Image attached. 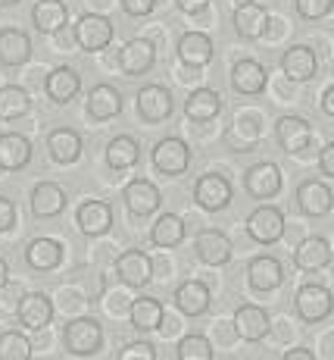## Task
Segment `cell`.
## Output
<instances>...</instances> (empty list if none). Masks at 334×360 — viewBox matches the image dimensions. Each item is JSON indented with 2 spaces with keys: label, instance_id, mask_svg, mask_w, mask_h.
<instances>
[{
  "label": "cell",
  "instance_id": "43",
  "mask_svg": "<svg viewBox=\"0 0 334 360\" xmlns=\"http://www.w3.org/2000/svg\"><path fill=\"white\" fill-rule=\"evenodd\" d=\"M153 6H156V0H122V10L128 16H150Z\"/></svg>",
  "mask_w": 334,
  "mask_h": 360
},
{
  "label": "cell",
  "instance_id": "38",
  "mask_svg": "<svg viewBox=\"0 0 334 360\" xmlns=\"http://www.w3.org/2000/svg\"><path fill=\"white\" fill-rule=\"evenodd\" d=\"M32 345L22 332H4L0 335V360H29Z\"/></svg>",
  "mask_w": 334,
  "mask_h": 360
},
{
  "label": "cell",
  "instance_id": "20",
  "mask_svg": "<svg viewBox=\"0 0 334 360\" xmlns=\"http://www.w3.org/2000/svg\"><path fill=\"white\" fill-rule=\"evenodd\" d=\"M75 223L85 235H103L113 226V207L107 200H85L75 213Z\"/></svg>",
  "mask_w": 334,
  "mask_h": 360
},
{
  "label": "cell",
  "instance_id": "27",
  "mask_svg": "<svg viewBox=\"0 0 334 360\" xmlns=\"http://www.w3.org/2000/svg\"><path fill=\"white\" fill-rule=\"evenodd\" d=\"M232 85L241 94H260L266 88V66L256 60H238L232 66Z\"/></svg>",
  "mask_w": 334,
  "mask_h": 360
},
{
  "label": "cell",
  "instance_id": "37",
  "mask_svg": "<svg viewBox=\"0 0 334 360\" xmlns=\"http://www.w3.org/2000/svg\"><path fill=\"white\" fill-rule=\"evenodd\" d=\"M163 323V304L156 297H138L131 304V326L141 329V332H150V329H159Z\"/></svg>",
  "mask_w": 334,
  "mask_h": 360
},
{
  "label": "cell",
  "instance_id": "16",
  "mask_svg": "<svg viewBox=\"0 0 334 360\" xmlns=\"http://www.w3.org/2000/svg\"><path fill=\"white\" fill-rule=\"evenodd\" d=\"M297 204H300L306 217H325V213H331L334 198L325 182L309 179V182H300V188H297Z\"/></svg>",
  "mask_w": 334,
  "mask_h": 360
},
{
  "label": "cell",
  "instance_id": "18",
  "mask_svg": "<svg viewBox=\"0 0 334 360\" xmlns=\"http://www.w3.org/2000/svg\"><path fill=\"white\" fill-rule=\"evenodd\" d=\"M247 282L253 292H272L284 282V269L275 257H253L247 266Z\"/></svg>",
  "mask_w": 334,
  "mask_h": 360
},
{
  "label": "cell",
  "instance_id": "44",
  "mask_svg": "<svg viewBox=\"0 0 334 360\" xmlns=\"http://www.w3.org/2000/svg\"><path fill=\"white\" fill-rule=\"evenodd\" d=\"M319 166H322V176H334V144H325L322 154H319Z\"/></svg>",
  "mask_w": 334,
  "mask_h": 360
},
{
  "label": "cell",
  "instance_id": "12",
  "mask_svg": "<svg viewBox=\"0 0 334 360\" xmlns=\"http://www.w3.org/2000/svg\"><path fill=\"white\" fill-rule=\"evenodd\" d=\"M194 251H197V257L203 263H210V266H225L228 260H232V241H228V235H222L219 229H203L197 235V241H194Z\"/></svg>",
  "mask_w": 334,
  "mask_h": 360
},
{
  "label": "cell",
  "instance_id": "47",
  "mask_svg": "<svg viewBox=\"0 0 334 360\" xmlns=\"http://www.w3.org/2000/svg\"><path fill=\"white\" fill-rule=\"evenodd\" d=\"M284 360H312V354L306 348H294V351H288V354H284Z\"/></svg>",
  "mask_w": 334,
  "mask_h": 360
},
{
  "label": "cell",
  "instance_id": "6",
  "mask_svg": "<svg viewBox=\"0 0 334 360\" xmlns=\"http://www.w3.org/2000/svg\"><path fill=\"white\" fill-rule=\"evenodd\" d=\"M113 22L100 13H85V16L75 22V41H79L85 51H103V47L113 41Z\"/></svg>",
  "mask_w": 334,
  "mask_h": 360
},
{
  "label": "cell",
  "instance_id": "3",
  "mask_svg": "<svg viewBox=\"0 0 334 360\" xmlns=\"http://www.w3.org/2000/svg\"><path fill=\"white\" fill-rule=\"evenodd\" d=\"M247 232L253 241L260 245H275L278 238L284 235V213L278 207H256L253 213L247 217Z\"/></svg>",
  "mask_w": 334,
  "mask_h": 360
},
{
  "label": "cell",
  "instance_id": "9",
  "mask_svg": "<svg viewBox=\"0 0 334 360\" xmlns=\"http://www.w3.org/2000/svg\"><path fill=\"white\" fill-rule=\"evenodd\" d=\"M16 316H19V323H22L25 329L38 332V329L51 326V320H53V304H51V297H47L44 292H32V295H25L22 301H19Z\"/></svg>",
  "mask_w": 334,
  "mask_h": 360
},
{
  "label": "cell",
  "instance_id": "15",
  "mask_svg": "<svg viewBox=\"0 0 334 360\" xmlns=\"http://www.w3.org/2000/svg\"><path fill=\"white\" fill-rule=\"evenodd\" d=\"M125 204H128V210L135 213V217H150L153 210H159V204H163V195H159V188L147 179H135V182L125 185Z\"/></svg>",
  "mask_w": 334,
  "mask_h": 360
},
{
  "label": "cell",
  "instance_id": "48",
  "mask_svg": "<svg viewBox=\"0 0 334 360\" xmlns=\"http://www.w3.org/2000/svg\"><path fill=\"white\" fill-rule=\"evenodd\" d=\"M6 279H10V266H6V260L0 257V288L6 285Z\"/></svg>",
  "mask_w": 334,
  "mask_h": 360
},
{
  "label": "cell",
  "instance_id": "22",
  "mask_svg": "<svg viewBox=\"0 0 334 360\" xmlns=\"http://www.w3.org/2000/svg\"><path fill=\"white\" fill-rule=\"evenodd\" d=\"M79 88H81V79L72 66H57L44 82V91L53 103H69L79 94Z\"/></svg>",
  "mask_w": 334,
  "mask_h": 360
},
{
  "label": "cell",
  "instance_id": "33",
  "mask_svg": "<svg viewBox=\"0 0 334 360\" xmlns=\"http://www.w3.org/2000/svg\"><path fill=\"white\" fill-rule=\"evenodd\" d=\"M219 110H222V98L213 88H197L185 103L187 120H194V122H210L219 116Z\"/></svg>",
  "mask_w": 334,
  "mask_h": 360
},
{
  "label": "cell",
  "instance_id": "35",
  "mask_svg": "<svg viewBox=\"0 0 334 360\" xmlns=\"http://www.w3.org/2000/svg\"><path fill=\"white\" fill-rule=\"evenodd\" d=\"M29 110H32V98H29V91H25V88H19V85L0 88V120H4V122L22 120Z\"/></svg>",
  "mask_w": 334,
  "mask_h": 360
},
{
  "label": "cell",
  "instance_id": "5",
  "mask_svg": "<svg viewBox=\"0 0 334 360\" xmlns=\"http://www.w3.org/2000/svg\"><path fill=\"white\" fill-rule=\"evenodd\" d=\"M297 304V314H300V320L306 323H322L331 316V307H334V297L325 285H303L300 292L294 297Z\"/></svg>",
  "mask_w": 334,
  "mask_h": 360
},
{
  "label": "cell",
  "instance_id": "13",
  "mask_svg": "<svg viewBox=\"0 0 334 360\" xmlns=\"http://www.w3.org/2000/svg\"><path fill=\"white\" fill-rule=\"evenodd\" d=\"M116 276H119L125 285L144 288L153 279V263L147 254H141V251H125V254H119V260H116Z\"/></svg>",
  "mask_w": 334,
  "mask_h": 360
},
{
  "label": "cell",
  "instance_id": "36",
  "mask_svg": "<svg viewBox=\"0 0 334 360\" xmlns=\"http://www.w3.org/2000/svg\"><path fill=\"white\" fill-rule=\"evenodd\" d=\"M138 157H141V144L128 135H119L107 144V163L113 169H128V166L138 163Z\"/></svg>",
  "mask_w": 334,
  "mask_h": 360
},
{
  "label": "cell",
  "instance_id": "42",
  "mask_svg": "<svg viewBox=\"0 0 334 360\" xmlns=\"http://www.w3.org/2000/svg\"><path fill=\"white\" fill-rule=\"evenodd\" d=\"M16 226V204L10 198H0V232H10Z\"/></svg>",
  "mask_w": 334,
  "mask_h": 360
},
{
  "label": "cell",
  "instance_id": "30",
  "mask_svg": "<svg viewBox=\"0 0 334 360\" xmlns=\"http://www.w3.org/2000/svg\"><path fill=\"white\" fill-rule=\"evenodd\" d=\"M25 263H29L32 269H57L62 263V245L53 238H34L29 241V248H25Z\"/></svg>",
  "mask_w": 334,
  "mask_h": 360
},
{
  "label": "cell",
  "instance_id": "2",
  "mask_svg": "<svg viewBox=\"0 0 334 360\" xmlns=\"http://www.w3.org/2000/svg\"><path fill=\"white\" fill-rule=\"evenodd\" d=\"M153 166L163 176H182L191 166V148L182 138H163V141L153 144Z\"/></svg>",
  "mask_w": 334,
  "mask_h": 360
},
{
  "label": "cell",
  "instance_id": "14",
  "mask_svg": "<svg viewBox=\"0 0 334 360\" xmlns=\"http://www.w3.org/2000/svg\"><path fill=\"white\" fill-rule=\"evenodd\" d=\"M269 326H272L269 314L262 307H256V304H241L238 314H234V332H238L243 342H260V338H266Z\"/></svg>",
  "mask_w": 334,
  "mask_h": 360
},
{
  "label": "cell",
  "instance_id": "40",
  "mask_svg": "<svg viewBox=\"0 0 334 360\" xmlns=\"http://www.w3.org/2000/svg\"><path fill=\"white\" fill-rule=\"evenodd\" d=\"M297 4V13H300L303 19H322L331 13L334 0H294Z\"/></svg>",
  "mask_w": 334,
  "mask_h": 360
},
{
  "label": "cell",
  "instance_id": "21",
  "mask_svg": "<svg viewBox=\"0 0 334 360\" xmlns=\"http://www.w3.org/2000/svg\"><path fill=\"white\" fill-rule=\"evenodd\" d=\"M153 60H156V51L147 38H131L119 51V66L128 75H144L153 66Z\"/></svg>",
  "mask_w": 334,
  "mask_h": 360
},
{
  "label": "cell",
  "instance_id": "19",
  "mask_svg": "<svg viewBox=\"0 0 334 360\" xmlns=\"http://www.w3.org/2000/svg\"><path fill=\"white\" fill-rule=\"evenodd\" d=\"M32 160V141L25 135H19V131H6V135H0V169H22V166H29Z\"/></svg>",
  "mask_w": 334,
  "mask_h": 360
},
{
  "label": "cell",
  "instance_id": "11",
  "mask_svg": "<svg viewBox=\"0 0 334 360\" xmlns=\"http://www.w3.org/2000/svg\"><path fill=\"white\" fill-rule=\"evenodd\" d=\"M281 69L290 82H312L316 79V69H319V60H316V51L306 44H294L284 51L281 57Z\"/></svg>",
  "mask_w": 334,
  "mask_h": 360
},
{
  "label": "cell",
  "instance_id": "24",
  "mask_svg": "<svg viewBox=\"0 0 334 360\" xmlns=\"http://www.w3.org/2000/svg\"><path fill=\"white\" fill-rule=\"evenodd\" d=\"M32 57V41L19 29H4L0 32V63L4 66H22Z\"/></svg>",
  "mask_w": 334,
  "mask_h": 360
},
{
  "label": "cell",
  "instance_id": "23",
  "mask_svg": "<svg viewBox=\"0 0 334 360\" xmlns=\"http://www.w3.org/2000/svg\"><path fill=\"white\" fill-rule=\"evenodd\" d=\"M269 29V10L262 4H241L234 10V32L241 38H260Z\"/></svg>",
  "mask_w": 334,
  "mask_h": 360
},
{
  "label": "cell",
  "instance_id": "17",
  "mask_svg": "<svg viewBox=\"0 0 334 360\" xmlns=\"http://www.w3.org/2000/svg\"><path fill=\"white\" fill-rule=\"evenodd\" d=\"M32 213L34 217H41V219H53V217H60L62 210H66V191L60 188V185H53V182H38L32 188Z\"/></svg>",
  "mask_w": 334,
  "mask_h": 360
},
{
  "label": "cell",
  "instance_id": "26",
  "mask_svg": "<svg viewBox=\"0 0 334 360\" xmlns=\"http://www.w3.org/2000/svg\"><path fill=\"white\" fill-rule=\"evenodd\" d=\"M88 113L91 120H113L122 113V94L113 85H94L88 94Z\"/></svg>",
  "mask_w": 334,
  "mask_h": 360
},
{
  "label": "cell",
  "instance_id": "46",
  "mask_svg": "<svg viewBox=\"0 0 334 360\" xmlns=\"http://www.w3.org/2000/svg\"><path fill=\"white\" fill-rule=\"evenodd\" d=\"M322 113L325 116H334V88H325V94H322Z\"/></svg>",
  "mask_w": 334,
  "mask_h": 360
},
{
  "label": "cell",
  "instance_id": "34",
  "mask_svg": "<svg viewBox=\"0 0 334 360\" xmlns=\"http://www.w3.org/2000/svg\"><path fill=\"white\" fill-rule=\"evenodd\" d=\"M150 241L156 248H175L185 241V219L175 213H163V217L153 223L150 229Z\"/></svg>",
  "mask_w": 334,
  "mask_h": 360
},
{
  "label": "cell",
  "instance_id": "31",
  "mask_svg": "<svg viewBox=\"0 0 334 360\" xmlns=\"http://www.w3.org/2000/svg\"><path fill=\"white\" fill-rule=\"evenodd\" d=\"M66 19H69V13H66V4H62V0H38L32 10L34 29L44 32V34L60 32L62 25H66Z\"/></svg>",
  "mask_w": 334,
  "mask_h": 360
},
{
  "label": "cell",
  "instance_id": "7",
  "mask_svg": "<svg viewBox=\"0 0 334 360\" xmlns=\"http://www.w3.org/2000/svg\"><path fill=\"white\" fill-rule=\"evenodd\" d=\"M275 138L284 148V154H303L312 144V126L300 116H281L275 122Z\"/></svg>",
  "mask_w": 334,
  "mask_h": 360
},
{
  "label": "cell",
  "instance_id": "1",
  "mask_svg": "<svg viewBox=\"0 0 334 360\" xmlns=\"http://www.w3.org/2000/svg\"><path fill=\"white\" fill-rule=\"evenodd\" d=\"M103 345V329L100 323L85 316V320H72L66 326V348L72 351L75 357H91L100 351Z\"/></svg>",
  "mask_w": 334,
  "mask_h": 360
},
{
  "label": "cell",
  "instance_id": "45",
  "mask_svg": "<svg viewBox=\"0 0 334 360\" xmlns=\"http://www.w3.org/2000/svg\"><path fill=\"white\" fill-rule=\"evenodd\" d=\"M206 6H210V0H178V10L187 13V16H197V13H203Z\"/></svg>",
  "mask_w": 334,
  "mask_h": 360
},
{
  "label": "cell",
  "instance_id": "25",
  "mask_svg": "<svg viewBox=\"0 0 334 360\" xmlns=\"http://www.w3.org/2000/svg\"><path fill=\"white\" fill-rule=\"evenodd\" d=\"M178 60L191 69H200L213 60V41L206 38L203 32H187L182 41H178Z\"/></svg>",
  "mask_w": 334,
  "mask_h": 360
},
{
  "label": "cell",
  "instance_id": "49",
  "mask_svg": "<svg viewBox=\"0 0 334 360\" xmlns=\"http://www.w3.org/2000/svg\"><path fill=\"white\" fill-rule=\"evenodd\" d=\"M19 0H0V6H16Z\"/></svg>",
  "mask_w": 334,
  "mask_h": 360
},
{
  "label": "cell",
  "instance_id": "39",
  "mask_svg": "<svg viewBox=\"0 0 334 360\" xmlns=\"http://www.w3.org/2000/svg\"><path fill=\"white\" fill-rule=\"evenodd\" d=\"M178 360H213V345L203 335H185L178 342Z\"/></svg>",
  "mask_w": 334,
  "mask_h": 360
},
{
  "label": "cell",
  "instance_id": "4",
  "mask_svg": "<svg viewBox=\"0 0 334 360\" xmlns=\"http://www.w3.org/2000/svg\"><path fill=\"white\" fill-rule=\"evenodd\" d=\"M194 200H197L203 210L219 213L232 204V185H228L225 176H215V172H206V176L197 179L194 185Z\"/></svg>",
  "mask_w": 334,
  "mask_h": 360
},
{
  "label": "cell",
  "instance_id": "29",
  "mask_svg": "<svg viewBox=\"0 0 334 360\" xmlns=\"http://www.w3.org/2000/svg\"><path fill=\"white\" fill-rule=\"evenodd\" d=\"M294 263H297V269H303V273L325 269L331 263V245L325 238H306L294 251Z\"/></svg>",
  "mask_w": 334,
  "mask_h": 360
},
{
  "label": "cell",
  "instance_id": "28",
  "mask_svg": "<svg viewBox=\"0 0 334 360\" xmlns=\"http://www.w3.org/2000/svg\"><path fill=\"white\" fill-rule=\"evenodd\" d=\"M175 304L185 316H203L210 310V288L197 279L185 282V285L175 288Z\"/></svg>",
  "mask_w": 334,
  "mask_h": 360
},
{
  "label": "cell",
  "instance_id": "8",
  "mask_svg": "<svg viewBox=\"0 0 334 360\" xmlns=\"http://www.w3.org/2000/svg\"><path fill=\"white\" fill-rule=\"evenodd\" d=\"M172 110H175V101H172L169 88H163V85H144L141 91H138V113H141L147 122L169 120Z\"/></svg>",
  "mask_w": 334,
  "mask_h": 360
},
{
  "label": "cell",
  "instance_id": "32",
  "mask_svg": "<svg viewBox=\"0 0 334 360\" xmlns=\"http://www.w3.org/2000/svg\"><path fill=\"white\" fill-rule=\"evenodd\" d=\"M47 150L57 163H75L81 157V138L72 129H53L47 135Z\"/></svg>",
  "mask_w": 334,
  "mask_h": 360
},
{
  "label": "cell",
  "instance_id": "41",
  "mask_svg": "<svg viewBox=\"0 0 334 360\" xmlns=\"http://www.w3.org/2000/svg\"><path fill=\"white\" fill-rule=\"evenodd\" d=\"M119 360H156V351L150 342H135L119 351Z\"/></svg>",
  "mask_w": 334,
  "mask_h": 360
},
{
  "label": "cell",
  "instance_id": "10",
  "mask_svg": "<svg viewBox=\"0 0 334 360\" xmlns=\"http://www.w3.org/2000/svg\"><path fill=\"white\" fill-rule=\"evenodd\" d=\"M243 185H247V191L253 198L269 200V198H275L278 191H281V169H278L275 163H256V166H250L247 169Z\"/></svg>",
  "mask_w": 334,
  "mask_h": 360
}]
</instances>
